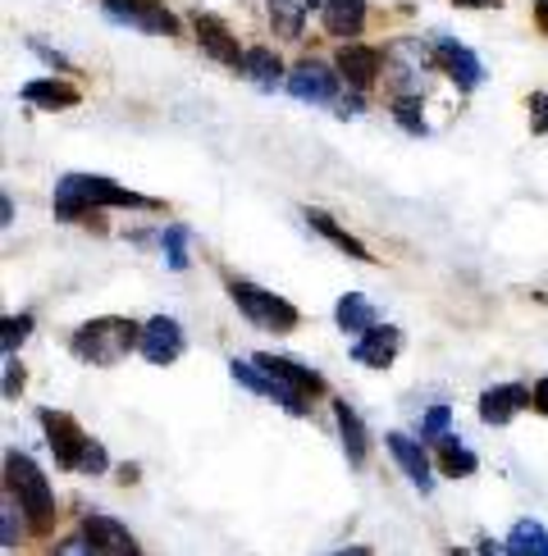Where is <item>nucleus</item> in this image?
I'll return each mask as SVG.
<instances>
[{"label":"nucleus","mask_w":548,"mask_h":556,"mask_svg":"<svg viewBox=\"0 0 548 556\" xmlns=\"http://www.w3.org/2000/svg\"><path fill=\"white\" fill-rule=\"evenodd\" d=\"M91 205L101 211H155V197H142V192H128L120 182L110 178H91V174H68L60 178L55 188V219H83Z\"/></svg>","instance_id":"nucleus-1"},{"label":"nucleus","mask_w":548,"mask_h":556,"mask_svg":"<svg viewBox=\"0 0 548 556\" xmlns=\"http://www.w3.org/2000/svg\"><path fill=\"white\" fill-rule=\"evenodd\" d=\"M74 356L83 365H114L124 361L133 346H142V329L128 319V315H101V319H87L74 329Z\"/></svg>","instance_id":"nucleus-2"},{"label":"nucleus","mask_w":548,"mask_h":556,"mask_svg":"<svg viewBox=\"0 0 548 556\" xmlns=\"http://www.w3.org/2000/svg\"><path fill=\"white\" fill-rule=\"evenodd\" d=\"M5 479H10V497L18 502V511L28 516V529L46 534L55 525V497H51L46 475L37 470V460L23 452H5Z\"/></svg>","instance_id":"nucleus-3"},{"label":"nucleus","mask_w":548,"mask_h":556,"mask_svg":"<svg viewBox=\"0 0 548 556\" xmlns=\"http://www.w3.org/2000/svg\"><path fill=\"white\" fill-rule=\"evenodd\" d=\"M224 292L238 301V311L257 324V329H270V333L297 329V306L284 296H274L270 288H257V283H247V278H224Z\"/></svg>","instance_id":"nucleus-4"},{"label":"nucleus","mask_w":548,"mask_h":556,"mask_svg":"<svg viewBox=\"0 0 548 556\" xmlns=\"http://www.w3.org/2000/svg\"><path fill=\"white\" fill-rule=\"evenodd\" d=\"M37 420L46 425V443H51V452H55V466H64V470H78V466H83V452H87L91 438L78 429L74 415L41 406V410H37Z\"/></svg>","instance_id":"nucleus-5"},{"label":"nucleus","mask_w":548,"mask_h":556,"mask_svg":"<svg viewBox=\"0 0 548 556\" xmlns=\"http://www.w3.org/2000/svg\"><path fill=\"white\" fill-rule=\"evenodd\" d=\"M105 14L124 28H137V33H151V37H174L178 33V18L160 5V0H101Z\"/></svg>","instance_id":"nucleus-6"},{"label":"nucleus","mask_w":548,"mask_h":556,"mask_svg":"<svg viewBox=\"0 0 548 556\" xmlns=\"http://www.w3.org/2000/svg\"><path fill=\"white\" fill-rule=\"evenodd\" d=\"M288 91L297 101H311V105H334L338 110V74L325 60H302L288 74Z\"/></svg>","instance_id":"nucleus-7"},{"label":"nucleus","mask_w":548,"mask_h":556,"mask_svg":"<svg viewBox=\"0 0 548 556\" xmlns=\"http://www.w3.org/2000/svg\"><path fill=\"white\" fill-rule=\"evenodd\" d=\"M228 375H234L242 388H251L257 397H265V402H279L288 415H307V397L297 388H288V383H279V379H270L261 365H247V361H228Z\"/></svg>","instance_id":"nucleus-8"},{"label":"nucleus","mask_w":548,"mask_h":556,"mask_svg":"<svg viewBox=\"0 0 548 556\" xmlns=\"http://www.w3.org/2000/svg\"><path fill=\"white\" fill-rule=\"evenodd\" d=\"M192 28H197V41H201V51H205V55L220 60L224 68H242L247 51L238 46V37L228 33V23H224V18H215V14H192Z\"/></svg>","instance_id":"nucleus-9"},{"label":"nucleus","mask_w":548,"mask_h":556,"mask_svg":"<svg viewBox=\"0 0 548 556\" xmlns=\"http://www.w3.org/2000/svg\"><path fill=\"white\" fill-rule=\"evenodd\" d=\"M434 55H439L444 74L457 83V91H475L479 83H485V64L475 60V51H471V46L452 41V37H439V41H434Z\"/></svg>","instance_id":"nucleus-10"},{"label":"nucleus","mask_w":548,"mask_h":556,"mask_svg":"<svg viewBox=\"0 0 548 556\" xmlns=\"http://www.w3.org/2000/svg\"><path fill=\"white\" fill-rule=\"evenodd\" d=\"M78 534L87 539V547L97 556H142V552H137V539L128 534L120 520H110V516H87Z\"/></svg>","instance_id":"nucleus-11"},{"label":"nucleus","mask_w":548,"mask_h":556,"mask_svg":"<svg viewBox=\"0 0 548 556\" xmlns=\"http://www.w3.org/2000/svg\"><path fill=\"white\" fill-rule=\"evenodd\" d=\"M151 365H174L183 356V329H178V319L170 315H155L142 324V346H137Z\"/></svg>","instance_id":"nucleus-12"},{"label":"nucleus","mask_w":548,"mask_h":556,"mask_svg":"<svg viewBox=\"0 0 548 556\" xmlns=\"http://www.w3.org/2000/svg\"><path fill=\"white\" fill-rule=\"evenodd\" d=\"M388 452H394L398 470L411 479V489H421V493H429V489H434V466H429V452L416 443V438H407V433H388Z\"/></svg>","instance_id":"nucleus-13"},{"label":"nucleus","mask_w":548,"mask_h":556,"mask_svg":"<svg viewBox=\"0 0 548 556\" xmlns=\"http://www.w3.org/2000/svg\"><path fill=\"white\" fill-rule=\"evenodd\" d=\"M525 406H531V388L525 383H498V388L479 392V420L485 425H508Z\"/></svg>","instance_id":"nucleus-14"},{"label":"nucleus","mask_w":548,"mask_h":556,"mask_svg":"<svg viewBox=\"0 0 548 556\" xmlns=\"http://www.w3.org/2000/svg\"><path fill=\"white\" fill-rule=\"evenodd\" d=\"M398 346H402V333L394 329V324H375L371 333H361L357 338V365H365V369H388L398 361Z\"/></svg>","instance_id":"nucleus-15"},{"label":"nucleus","mask_w":548,"mask_h":556,"mask_svg":"<svg viewBox=\"0 0 548 556\" xmlns=\"http://www.w3.org/2000/svg\"><path fill=\"white\" fill-rule=\"evenodd\" d=\"M334 60H338V78L348 87H357V91H371L375 78H379V68H384L379 51H371V46H342Z\"/></svg>","instance_id":"nucleus-16"},{"label":"nucleus","mask_w":548,"mask_h":556,"mask_svg":"<svg viewBox=\"0 0 548 556\" xmlns=\"http://www.w3.org/2000/svg\"><path fill=\"white\" fill-rule=\"evenodd\" d=\"M257 365L265 369L270 379H279V383L297 388V392H302V397H315V392H325V379H320L315 369L297 365V361H288V356H270V352H261V356H257Z\"/></svg>","instance_id":"nucleus-17"},{"label":"nucleus","mask_w":548,"mask_h":556,"mask_svg":"<svg viewBox=\"0 0 548 556\" xmlns=\"http://www.w3.org/2000/svg\"><path fill=\"white\" fill-rule=\"evenodd\" d=\"M334 420H338V438H342V452H348V460L361 470L365 456H371V433H365L361 415L348 406V402H334Z\"/></svg>","instance_id":"nucleus-18"},{"label":"nucleus","mask_w":548,"mask_h":556,"mask_svg":"<svg viewBox=\"0 0 548 556\" xmlns=\"http://www.w3.org/2000/svg\"><path fill=\"white\" fill-rule=\"evenodd\" d=\"M18 97L37 105V110H68V105H78V87L74 83H55V78H37V83H23L18 87Z\"/></svg>","instance_id":"nucleus-19"},{"label":"nucleus","mask_w":548,"mask_h":556,"mask_svg":"<svg viewBox=\"0 0 548 556\" xmlns=\"http://www.w3.org/2000/svg\"><path fill=\"white\" fill-rule=\"evenodd\" d=\"M320 18L334 37H357L365 28V0H325Z\"/></svg>","instance_id":"nucleus-20"},{"label":"nucleus","mask_w":548,"mask_h":556,"mask_svg":"<svg viewBox=\"0 0 548 556\" xmlns=\"http://www.w3.org/2000/svg\"><path fill=\"white\" fill-rule=\"evenodd\" d=\"M311 10H325V0H270V23L284 37H302V23Z\"/></svg>","instance_id":"nucleus-21"},{"label":"nucleus","mask_w":548,"mask_h":556,"mask_svg":"<svg viewBox=\"0 0 548 556\" xmlns=\"http://www.w3.org/2000/svg\"><path fill=\"white\" fill-rule=\"evenodd\" d=\"M307 219H311V228H315V233H325V238H329L338 251H348L352 261H375V256H371V247H365V242H357V238L348 233V228H338V224H334L325 211H311V205H307Z\"/></svg>","instance_id":"nucleus-22"},{"label":"nucleus","mask_w":548,"mask_h":556,"mask_svg":"<svg viewBox=\"0 0 548 556\" xmlns=\"http://www.w3.org/2000/svg\"><path fill=\"white\" fill-rule=\"evenodd\" d=\"M338 329L342 333H371L375 329V306L365 296L348 292V296L338 301Z\"/></svg>","instance_id":"nucleus-23"},{"label":"nucleus","mask_w":548,"mask_h":556,"mask_svg":"<svg viewBox=\"0 0 548 556\" xmlns=\"http://www.w3.org/2000/svg\"><path fill=\"white\" fill-rule=\"evenodd\" d=\"M508 556H548V529L535 520H521L508 539Z\"/></svg>","instance_id":"nucleus-24"},{"label":"nucleus","mask_w":548,"mask_h":556,"mask_svg":"<svg viewBox=\"0 0 548 556\" xmlns=\"http://www.w3.org/2000/svg\"><path fill=\"white\" fill-rule=\"evenodd\" d=\"M434 447H439V470H444L448 479H466V475L479 470L475 452H466L462 443H452V438H444V443H434Z\"/></svg>","instance_id":"nucleus-25"},{"label":"nucleus","mask_w":548,"mask_h":556,"mask_svg":"<svg viewBox=\"0 0 548 556\" xmlns=\"http://www.w3.org/2000/svg\"><path fill=\"white\" fill-rule=\"evenodd\" d=\"M242 74L257 83V87H265V91H274L284 83V68H279V60H274L270 51H247V60H242Z\"/></svg>","instance_id":"nucleus-26"},{"label":"nucleus","mask_w":548,"mask_h":556,"mask_svg":"<svg viewBox=\"0 0 548 556\" xmlns=\"http://www.w3.org/2000/svg\"><path fill=\"white\" fill-rule=\"evenodd\" d=\"M421 91H398V97H394V119L407 128V132H425V110H421Z\"/></svg>","instance_id":"nucleus-27"},{"label":"nucleus","mask_w":548,"mask_h":556,"mask_svg":"<svg viewBox=\"0 0 548 556\" xmlns=\"http://www.w3.org/2000/svg\"><path fill=\"white\" fill-rule=\"evenodd\" d=\"M28 333H33V315H5V324H0V352L14 356Z\"/></svg>","instance_id":"nucleus-28"},{"label":"nucleus","mask_w":548,"mask_h":556,"mask_svg":"<svg viewBox=\"0 0 548 556\" xmlns=\"http://www.w3.org/2000/svg\"><path fill=\"white\" fill-rule=\"evenodd\" d=\"M160 247H165L170 269H188V228H165V233H160Z\"/></svg>","instance_id":"nucleus-29"},{"label":"nucleus","mask_w":548,"mask_h":556,"mask_svg":"<svg viewBox=\"0 0 548 556\" xmlns=\"http://www.w3.org/2000/svg\"><path fill=\"white\" fill-rule=\"evenodd\" d=\"M448 420H452L448 406H429L421 415V438H425V443H444V438H448Z\"/></svg>","instance_id":"nucleus-30"},{"label":"nucleus","mask_w":548,"mask_h":556,"mask_svg":"<svg viewBox=\"0 0 548 556\" xmlns=\"http://www.w3.org/2000/svg\"><path fill=\"white\" fill-rule=\"evenodd\" d=\"M531 132H548V91H531Z\"/></svg>","instance_id":"nucleus-31"},{"label":"nucleus","mask_w":548,"mask_h":556,"mask_svg":"<svg viewBox=\"0 0 548 556\" xmlns=\"http://www.w3.org/2000/svg\"><path fill=\"white\" fill-rule=\"evenodd\" d=\"M83 475H105L110 470V460H105V447L101 443H87V452H83V466H78Z\"/></svg>","instance_id":"nucleus-32"},{"label":"nucleus","mask_w":548,"mask_h":556,"mask_svg":"<svg viewBox=\"0 0 548 556\" xmlns=\"http://www.w3.org/2000/svg\"><path fill=\"white\" fill-rule=\"evenodd\" d=\"M55 556H97V552H91V547H87V539L78 534V539H64V543L55 547Z\"/></svg>","instance_id":"nucleus-33"},{"label":"nucleus","mask_w":548,"mask_h":556,"mask_svg":"<svg viewBox=\"0 0 548 556\" xmlns=\"http://www.w3.org/2000/svg\"><path fill=\"white\" fill-rule=\"evenodd\" d=\"M23 383V365H14V356H5V397H14Z\"/></svg>","instance_id":"nucleus-34"},{"label":"nucleus","mask_w":548,"mask_h":556,"mask_svg":"<svg viewBox=\"0 0 548 556\" xmlns=\"http://www.w3.org/2000/svg\"><path fill=\"white\" fill-rule=\"evenodd\" d=\"M0 543H5V547H14V543H18V525H14V497L5 502V534H0Z\"/></svg>","instance_id":"nucleus-35"},{"label":"nucleus","mask_w":548,"mask_h":556,"mask_svg":"<svg viewBox=\"0 0 548 556\" xmlns=\"http://www.w3.org/2000/svg\"><path fill=\"white\" fill-rule=\"evenodd\" d=\"M28 46H33V51H37V55H41V60H46V64H55V68H64V64H68V60H64V55H60V51H51V46H41V41H37V37H33V41H28Z\"/></svg>","instance_id":"nucleus-36"},{"label":"nucleus","mask_w":548,"mask_h":556,"mask_svg":"<svg viewBox=\"0 0 548 556\" xmlns=\"http://www.w3.org/2000/svg\"><path fill=\"white\" fill-rule=\"evenodd\" d=\"M531 406H535L539 415H548V379H539V383L531 388Z\"/></svg>","instance_id":"nucleus-37"},{"label":"nucleus","mask_w":548,"mask_h":556,"mask_svg":"<svg viewBox=\"0 0 548 556\" xmlns=\"http://www.w3.org/2000/svg\"><path fill=\"white\" fill-rule=\"evenodd\" d=\"M10 219H14V201L0 197V224H10Z\"/></svg>","instance_id":"nucleus-38"},{"label":"nucleus","mask_w":548,"mask_h":556,"mask_svg":"<svg viewBox=\"0 0 548 556\" xmlns=\"http://www.w3.org/2000/svg\"><path fill=\"white\" fill-rule=\"evenodd\" d=\"M452 5H462V10H489L494 0H452Z\"/></svg>","instance_id":"nucleus-39"},{"label":"nucleus","mask_w":548,"mask_h":556,"mask_svg":"<svg viewBox=\"0 0 548 556\" xmlns=\"http://www.w3.org/2000/svg\"><path fill=\"white\" fill-rule=\"evenodd\" d=\"M535 23H539V28L548 33V0H539V5H535Z\"/></svg>","instance_id":"nucleus-40"},{"label":"nucleus","mask_w":548,"mask_h":556,"mask_svg":"<svg viewBox=\"0 0 548 556\" xmlns=\"http://www.w3.org/2000/svg\"><path fill=\"white\" fill-rule=\"evenodd\" d=\"M479 556H508V552H502V547H494V543L485 539V543H479Z\"/></svg>","instance_id":"nucleus-41"},{"label":"nucleus","mask_w":548,"mask_h":556,"mask_svg":"<svg viewBox=\"0 0 548 556\" xmlns=\"http://www.w3.org/2000/svg\"><path fill=\"white\" fill-rule=\"evenodd\" d=\"M338 556H375V552H371V547H342Z\"/></svg>","instance_id":"nucleus-42"},{"label":"nucleus","mask_w":548,"mask_h":556,"mask_svg":"<svg viewBox=\"0 0 548 556\" xmlns=\"http://www.w3.org/2000/svg\"><path fill=\"white\" fill-rule=\"evenodd\" d=\"M448 556H471V552H462V547H452V552H448Z\"/></svg>","instance_id":"nucleus-43"}]
</instances>
